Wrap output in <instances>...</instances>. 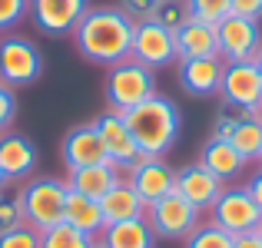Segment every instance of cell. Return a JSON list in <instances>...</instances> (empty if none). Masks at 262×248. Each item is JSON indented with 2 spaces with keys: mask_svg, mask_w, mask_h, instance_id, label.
<instances>
[{
  "mask_svg": "<svg viewBox=\"0 0 262 248\" xmlns=\"http://www.w3.org/2000/svg\"><path fill=\"white\" fill-rule=\"evenodd\" d=\"M133 33H136V23L120 7H90L70 37L83 60L110 70V66L129 60Z\"/></svg>",
  "mask_w": 262,
  "mask_h": 248,
  "instance_id": "cell-1",
  "label": "cell"
},
{
  "mask_svg": "<svg viewBox=\"0 0 262 248\" xmlns=\"http://www.w3.org/2000/svg\"><path fill=\"white\" fill-rule=\"evenodd\" d=\"M129 133H133L136 146H140L143 156H163L176 146L179 139V126H183V116H179V106L166 96H149L140 106L126 109L123 113Z\"/></svg>",
  "mask_w": 262,
  "mask_h": 248,
  "instance_id": "cell-2",
  "label": "cell"
},
{
  "mask_svg": "<svg viewBox=\"0 0 262 248\" xmlns=\"http://www.w3.org/2000/svg\"><path fill=\"white\" fill-rule=\"evenodd\" d=\"M20 215L30 229L47 232L63 222V205H67V179H33L17 192Z\"/></svg>",
  "mask_w": 262,
  "mask_h": 248,
  "instance_id": "cell-3",
  "label": "cell"
},
{
  "mask_svg": "<svg viewBox=\"0 0 262 248\" xmlns=\"http://www.w3.org/2000/svg\"><path fill=\"white\" fill-rule=\"evenodd\" d=\"M156 96V70L136 63L133 57L123 60V63L110 66V77H106V100L110 109L116 113H126V109L140 106L143 100Z\"/></svg>",
  "mask_w": 262,
  "mask_h": 248,
  "instance_id": "cell-4",
  "label": "cell"
},
{
  "mask_svg": "<svg viewBox=\"0 0 262 248\" xmlns=\"http://www.w3.org/2000/svg\"><path fill=\"white\" fill-rule=\"evenodd\" d=\"M146 222L156 238H189L199 225V209L189 205L179 192H169L160 202L146 205Z\"/></svg>",
  "mask_w": 262,
  "mask_h": 248,
  "instance_id": "cell-5",
  "label": "cell"
},
{
  "mask_svg": "<svg viewBox=\"0 0 262 248\" xmlns=\"http://www.w3.org/2000/svg\"><path fill=\"white\" fill-rule=\"evenodd\" d=\"M216 40H219V57L226 63H252L262 50V30L256 20L246 17H223L216 23Z\"/></svg>",
  "mask_w": 262,
  "mask_h": 248,
  "instance_id": "cell-6",
  "label": "cell"
},
{
  "mask_svg": "<svg viewBox=\"0 0 262 248\" xmlns=\"http://www.w3.org/2000/svg\"><path fill=\"white\" fill-rule=\"evenodd\" d=\"M43 73V53L27 37L0 40V80L7 86H30Z\"/></svg>",
  "mask_w": 262,
  "mask_h": 248,
  "instance_id": "cell-7",
  "label": "cell"
},
{
  "mask_svg": "<svg viewBox=\"0 0 262 248\" xmlns=\"http://www.w3.org/2000/svg\"><path fill=\"white\" fill-rule=\"evenodd\" d=\"M212 222L219 225V229H226L229 235H243V232H256L262 225V212L256 205V199L249 195V189H223V195L216 199V205H212Z\"/></svg>",
  "mask_w": 262,
  "mask_h": 248,
  "instance_id": "cell-8",
  "label": "cell"
},
{
  "mask_svg": "<svg viewBox=\"0 0 262 248\" xmlns=\"http://www.w3.org/2000/svg\"><path fill=\"white\" fill-rule=\"evenodd\" d=\"M129 57L136 63L149 66V70H163V66L176 63V33L169 27L156 23V20H146V23H136L133 33V50Z\"/></svg>",
  "mask_w": 262,
  "mask_h": 248,
  "instance_id": "cell-9",
  "label": "cell"
},
{
  "mask_svg": "<svg viewBox=\"0 0 262 248\" xmlns=\"http://www.w3.org/2000/svg\"><path fill=\"white\" fill-rule=\"evenodd\" d=\"M123 179L133 185L136 195L146 205H153V202H160L163 195L176 192V169L163 159V156H143L136 165H129V169L123 172Z\"/></svg>",
  "mask_w": 262,
  "mask_h": 248,
  "instance_id": "cell-10",
  "label": "cell"
},
{
  "mask_svg": "<svg viewBox=\"0 0 262 248\" xmlns=\"http://www.w3.org/2000/svg\"><path fill=\"white\" fill-rule=\"evenodd\" d=\"M226 106L246 109V113H259L262 103V73L256 63H226L223 86H219Z\"/></svg>",
  "mask_w": 262,
  "mask_h": 248,
  "instance_id": "cell-11",
  "label": "cell"
},
{
  "mask_svg": "<svg viewBox=\"0 0 262 248\" xmlns=\"http://www.w3.org/2000/svg\"><path fill=\"white\" fill-rule=\"evenodd\" d=\"M93 126H96V133H100V139H103V149H106L110 162L120 165L123 172L143 159V153H140V146H136V139H133V133H129L123 113L106 109V113H103L100 119L93 122Z\"/></svg>",
  "mask_w": 262,
  "mask_h": 248,
  "instance_id": "cell-12",
  "label": "cell"
},
{
  "mask_svg": "<svg viewBox=\"0 0 262 248\" xmlns=\"http://www.w3.org/2000/svg\"><path fill=\"white\" fill-rule=\"evenodd\" d=\"M90 10V0H30V17L40 33L67 37L77 30L80 17Z\"/></svg>",
  "mask_w": 262,
  "mask_h": 248,
  "instance_id": "cell-13",
  "label": "cell"
},
{
  "mask_svg": "<svg viewBox=\"0 0 262 248\" xmlns=\"http://www.w3.org/2000/svg\"><path fill=\"white\" fill-rule=\"evenodd\" d=\"M226 182L216 176V172H209L203 162H192V165H183V169L176 172V192L186 199L189 205H196L199 212L212 209L216 205V199L223 195Z\"/></svg>",
  "mask_w": 262,
  "mask_h": 248,
  "instance_id": "cell-14",
  "label": "cell"
},
{
  "mask_svg": "<svg viewBox=\"0 0 262 248\" xmlns=\"http://www.w3.org/2000/svg\"><path fill=\"white\" fill-rule=\"evenodd\" d=\"M223 73H226L223 57L179 60V86L189 96H216L223 86Z\"/></svg>",
  "mask_w": 262,
  "mask_h": 248,
  "instance_id": "cell-15",
  "label": "cell"
},
{
  "mask_svg": "<svg viewBox=\"0 0 262 248\" xmlns=\"http://www.w3.org/2000/svg\"><path fill=\"white\" fill-rule=\"evenodd\" d=\"M63 162H67V172L70 169H83V165H96V162H110L106 149H103V139L96 133V126H73L70 133L63 136Z\"/></svg>",
  "mask_w": 262,
  "mask_h": 248,
  "instance_id": "cell-16",
  "label": "cell"
},
{
  "mask_svg": "<svg viewBox=\"0 0 262 248\" xmlns=\"http://www.w3.org/2000/svg\"><path fill=\"white\" fill-rule=\"evenodd\" d=\"M176 57L179 60H199V57H219L216 23L189 17L183 27H176Z\"/></svg>",
  "mask_w": 262,
  "mask_h": 248,
  "instance_id": "cell-17",
  "label": "cell"
},
{
  "mask_svg": "<svg viewBox=\"0 0 262 248\" xmlns=\"http://www.w3.org/2000/svg\"><path fill=\"white\" fill-rule=\"evenodd\" d=\"M116 182H123V169L113 162H96V165H83V169H70L67 172V189L90 195L100 202Z\"/></svg>",
  "mask_w": 262,
  "mask_h": 248,
  "instance_id": "cell-18",
  "label": "cell"
},
{
  "mask_svg": "<svg viewBox=\"0 0 262 248\" xmlns=\"http://www.w3.org/2000/svg\"><path fill=\"white\" fill-rule=\"evenodd\" d=\"M37 165V146L20 133H4L0 136V172L10 179H24Z\"/></svg>",
  "mask_w": 262,
  "mask_h": 248,
  "instance_id": "cell-19",
  "label": "cell"
},
{
  "mask_svg": "<svg viewBox=\"0 0 262 248\" xmlns=\"http://www.w3.org/2000/svg\"><path fill=\"white\" fill-rule=\"evenodd\" d=\"M63 222L80 229L90 238H100L103 229H106V218H103V209L96 199L80 195V192L67 189V205H63Z\"/></svg>",
  "mask_w": 262,
  "mask_h": 248,
  "instance_id": "cell-20",
  "label": "cell"
},
{
  "mask_svg": "<svg viewBox=\"0 0 262 248\" xmlns=\"http://www.w3.org/2000/svg\"><path fill=\"white\" fill-rule=\"evenodd\" d=\"M100 209H103L106 225H113V222H129V218H146V202L136 195V189L126 182V179H123V182H116L113 189H110L106 195L100 199Z\"/></svg>",
  "mask_w": 262,
  "mask_h": 248,
  "instance_id": "cell-21",
  "label": "cell"
},
{
  "mask_svg": "<svg viewBox=\"0 0 262 248\" xmlns=\"http://www.w3.org/2000/svg\"><path fill=\"white\" fill-rule=\"evenodd\" d=\"M100 242L106 248H156V235L146 218H129V222L106 225Z\"/></svg>",
  "mask_w": 262,
  "mask_h": 248,
  "instance_id": "cell-22",
  "label": "cell"
},
{
  "mask_svg": "<svg viewBox=\"0 0 262 248\" xmlns=\"http://www.w3.org/2000/svg\"><path fill=\"white\" fill-rule=\"evenodd\" d=\"M199 162H203L209 172H216L223 182H226V179H236L239 172L246 169L243 153H236V146H232L229 139H216V136H212V139L203 146V156H199Z\"/></svg>",
  "mask_w": 262,
  "mask_h": 248,
  "instance_id": "cell-23",
  "label": "cell"
},
{
  "mask_svg": "<svg viewBox=\"0 0 262 248\" xmlns=\"http://www.w3.org/2000/svg\"><path fill=\"white\" fill-rule=\"evenodd\" d=\"M229 142L236 146V153H243L246 162L259 159V149H262V116L259 113H249L236 129H232Z\"/></svg>",
  "mask_w": 262,
  "mask_h": 248,
  "instance_id": "cell-24",
  "label": "cell"
},
{
  "mask_svg": "<svg viewBox=\"0 0 262 248\" xmlns=\"http://www.w3.org/2000/svg\"><path fill=\"white\" fill-rule=\"evenodd\" d=\"M93 245H96V238L83 235L80 229H73L67 222L40 232V248H93Z\"/></svg>",
  "mask_w": 262,
  "mask_h": 248,
  "instance_id": "cell-25",
  "label": "cell"
},
{
  "mask_svg": "<svg viewBox=\"0 0 262 248\" xmlns=\"http://www.w3.org/2000/svg\"><path fill=\"white\" fill-rule=\"evenodd\" d=\"M186 248H232V235L226 229H219L216 222L196 225L189 238H186Z\"/></svg>",
  "mask_w": 262,
  "mask_h": 248,
  "instance_id": "cell-26",
  "label": "cell"
},
{
  "mask_svg": "<svg viewBox=\"0 0 262 248\" xmlns=\"http://www.w3.org/2000/svg\"><path fill=\"white\" fill-rule=\"evenodd\" d=\"M189 4L186 0H160V7H156V23L169 27V30H176V27H183L186 20H189Z\"/></svg>",
  "mask_w": 262,
  "mask_h": 248,
  "instance_id": "cell-27",
  "label": "cell"
},
{
  "mask_svg": "<svg viewBox=\"0 0 262 248\" xmlns=\"http://www.w3.org/2000/svg\"><path fill=\"white\" fill-rule=\"evenodd\" d=\"M189 13L206 23H219L223 17H229V0H186Z\"/></svg>",
  "mask_w": 262,
  "mask_h": 248,
  "instance_id": "cell-28",
  "label": "cell"
},
{
  "mask_svg": "<svg viewBox=\"0 0 262 248\" xmlns=\"http://www.w3.org/2000/svg\"><path fill=\"white\" fill-rule=\"evenodd\" d=\"M0 248H40V232L24 222L10 232H0Z\"/></svg>",
  "mask_w": 262,
  "mask_h": 248,
  "instance_id": "cell-29",
  "label": "cell"
},
{
  "mask_svg": "<svg viewBox=\"0 0 262 248\" xmlns=\"http://www.w3.org/2000/svg\"><path fill=\"white\" fill-rule=\"evenodd\" d=\"M246 116H249V113H246V109L226 106L223 113L216 116V122H212V136H216V139H229V136H232V129H236L239 122L246 119Z\"/></svg>",
  "mask_w": 262,
  "mask_h": 248,
  "instance_id": "cell-30",
  "label": "cell"
},
{
  "mask_svg": "<svg viewBox=\"0 0 262 248\" xmlns=\"http://www.w3.org/2000/svg\"><path fill=\"white\" fill-rule=\"evenodd\" d=\"M30 13V0H0V30H10Z\"/></svg>",
  "mask_w": 262,
  "mask_h": 248,
  "instance_id": "cell-31",
  "label": "cell"
},
{
  "mask_svg": "<svg viewBox=\"0 0 262 248\" xmlns=\"http://www.w3.org/2000/svg\"><path fill=\"white\" fill-rule=\"evenodd\" d=\"M156 7H160V0H120V10L126 13L133 23H146V20H153Z\"/></svg>",
  "mask_w": 262,
  "mask_h": 248,
  "instance_id": "cell-32",
  "label": "cell"
},
{
  "mask_svg": "<svg viewBox=\"0 0 262 248\" xmlns=\"http://www.w3.org/2000/svg\"><path fill=\"white\" fill-rule=\"evenodd\" d=\"M13 119H17V93H13V86L0 80V136L10 129Z\"/></svg>",
  "mask_w": 262,
  "mask_h": 248,
  "instance_id": "cell-33",
  "label": "cell"
},
{
  "mask_svg": "<svg viewBox=\"0 0 262 248\" xmlns=\"http://www.w3.org/2000/svg\"><path fill=\"white\" fill-rule=\"evenodd\" d=\"M17 225H24L17 199H4V192H0V232H10V229H17Z\"/></svg>",
  "mask_w": 262,
  "mask_h": 248,
  "instance_id": "cell-34",
  "label": "cell"
},
{
  "mask_svg": "<svg viewBox=\"0 0 262 248\" xmlns=\"http://www.w3.org/2000/svg\"><path fill=\"white\" fill-rule=\"evenodd\" d=\"M229 13L236 17H246V20H262V0H229Z\"/></svg>",
  "mask_w": 262,
  "mask_h": 248,
  "instance_id": "cell-35",
  "label": "cell"
},
{
  "mask_svg": "<svg viewBox=\"0 0 262 248\" xmlns=\"http://www.w3.org/2000/svg\"><path fill=\"white\" fill-rule=\"evenodd\" d=\"M232 248H262V235L256 232H243V235H232Z\"/></svg>",
  "mask_w": 262,
  "mask_h": 248,
  "instance_id": "cell-36",
  "label": "cell"
},
{
  "mask_svg": "<svg viewBox=\"0 0 262 248\" xmlns=\"http://www.w3.org/2000/svg\"><path fill=\"white\" fill-rule=\"evenodd\" d=\"M246 189H249V195L256 199V205H259V212H262V169L249 179V185H246Z\"/></svg>",
  "mask_w": 262,
  "mask_h": 248,
  "instance_id": "cell-37",
  "label": "cell"
},
{
  "mask_svg": "<svg viewBox=\"0 0 262 248\" xmlns=\"http://www.w3.org/2000/svg\"><path fill=\"white\" fill-rule=\"evenodd\" d=\"M252 63H256V66H259V73H262V50H259V57L252 60Z\"/></svg>",
  "mask_w": 262,
  "mask_h": 248,
  "instance_id": "cell-38",
  "label": "cell"
},
{
  "mask_svg": "<svg viewBox=\"0 0 262 248\" xmlns=\"http://www.w3.org/2000/svg\"><path fill=\"white\" fill-rule=\"evenodd\" d=\"M4 185H7V176H4V172H0V192H4Z\"/></svg>",
  "mask_w": 262,
  "mask_h": 248,
  "instance_id": "cell-39",
  "label": "cell"
},
{
  "mask_svg": "<svg viewBox=\"0 0 262 248\" xmlns=\"http://www.w3.org/2000/svg\"><path fill=\"white\" fill-rule=\"evenodd\" d=\"M93 248H106V245H103V242H100V238H96V245H93Z\"/></svg>",
  "mask_w": 262,
  "mask_h": 248,
  "instance_id": "cell-40",
  "label": "cell"
},
{
  "mask_svg": "<svg viewBox=\"0 0 262 248\" xmlns=\"http://www.w3.org/2000/svg\"><path fill=\"white\" fill-rule=\"evenodd\" d=\"M259 162H262V149H259Z\"/></svg>",
  "mask_w": 262,
  "mask_h": 248,
  "instance_id": "cell-41",
  "label": "cell"
},
{
  "mask_svg": "<svg viewBox=\"0 0 262 248\" xmlns=\"http://www.w3.org/2000/svg\"><path fill=\"white\" fill-rule=\"evenodd\" d=\"M259 116H262V103H259Z\"/></svg>",
  "mask_w": 262,
  "mask_h": 248,
  "instance_id": "cell-42",
  "label": "cell"
},
{
  "mask_svg": "<svg viewBox=\"0 0 262 248\" xmlns=\"http://www.w3.org/2000/svg\"><path fill=\"white\" fill-rule=\"evenodd\" d=\"M259 235H262V225H259Z\"/></svg>",
  "mask_w": 262,
  "mask_h": 248,
  "instance_id": "cell-43",
  "label": "cell"
}]
</instances>
